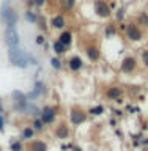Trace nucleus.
<instances>
[{
	"mask_svg": "<svg viewBox=\"0 0 148 151\" xmlns=\"http://www.w3.org/2000/svg\"><path fill=\"white\" fill-rule=\"evenodd\" d=\"M123 94L121 91V88H118V87H110V88H107V91H106V96L109 99H118Z\"/></svg>",
	"mask_w": 148,
	"mask_h": 151,
	"instance_id": "12",
	"label": "nucleus"
},
{
	"mask_svg": "<svg viewBox=\"0 0 148 151\" xmlns=\"http://www.w3.org/2000/svg\"><path fill=\"white\" fill-rule=\"evenodd\" d=\"M13 96H14V106H16L17 110H25L27 109V98L21 91H14Z\"/></svg>",
	"mask_w": 148,
	"mask_h": 151,
	"instance_id": "7",
	"label": "nucleus"
},
{
	"mask_svg": "<svg viewBox=\"0 0 148 151\" xmlns=\"http://www.w3.org/2000/svg\"><path fill=\"white\" fill-rule=\"evenodd\" d=\"M8 60L16 68H25L28 65V54L19 47H9L8 49Z\"/></svg>",
	"mask_w": 148,
	"mask_h": 151,
	"instance_id": "2",
	"label": "nucleus"
},
{
	"mask_svg": "<svg viewBox=\"0 0 148 151\" xmlns=\"http://www.w3.org/2000/svg\"><path fill=\"white\" fill-rule=\"evenodd\" d=\"M65 49L66 47L61 44L60 41H55V44H54V50H55V54L57 55H61V54H65Z\"/></svg>",
	"mask_w": 148,
	"mask_h": 151,
	"instance_id": "18",
	"label": "nucleus"
},
{
	"mask_svg": "<svg viewBox=\"0 0 148 151\" xmlns=\"http://www.w3.org/2000/svg\"><path fill=\"white\" fill-rule=\"evenodd\" d=\"M140 24H142V25H147V24H148V16H147V14H142V16H140Z\"/></svg>",
	"mask_w": 148,
	"mask_h": 151,
	"instance_id": "26",
	"label": "nucleus"
},
{
	"mask_svg": "<svg viewBox=\"0 0 148 151\" xmlns=\"http://www.w3.org/2000/svg\"><path fill=\"white\" fill-rule=\"evenodd\" d=\"M11 150L13 151H22V146H21V143L14 142V143H11Z\"/></svg>",
	"mask_w": 148,
	"mask_h": 151,
	"instance_id": "24",
	"label": "nucleus"
},
{
	"mask_svg": "<svg viewBox=\"0 0 148 151\" xmlns=\"http://www.w3.org/2000/svg\"><path fill=\"white\" fill-rule=\"evenodd\" d=\"M142 61H144L145 66H148V50H144V54H142Z\"/></svg>",
	"mask_w": 148,
	"mask_h": 151,
	"instance_id": "25",
	"label": "nucleus"
},
{
	"mask_svg": "<svg viewBox=\"0 0 148 151\" xmlns=\"http://www.w3.org/2000/svg\"><path fill=\"white\" fill-rule=\"evenodd\" d=\"M85 118H87V115L82 110H79V109H73L71 110V123L73 124H80V123L85 121Z\"/></svg>",
	"mask_w": 148,
	"mask_h": 151,
	"instance_id": "9",
	"label": "nucleus"
},
{
	"mask_svg": "<svg viewBox=\"0 0 148 151\" xmlns=\"http://www.w3.org/2000/svg\"><path fill=\"white\" fill-rule=\"evenodd\" d=\"M30 150L32 151H47V145L44 143V142H41V140H36V142H33V143L30 145Z\"/></svg>",
	"mask_w": 148,
	"mask_h": 151,
	"instance_id": "15",
	"label": "nucleus"
},
{
	"mask_svg": "<svg viewBox=\"0 0 148 151\" xmlns=\"http://www.w3.org/2000/svg\"><path fill=\"white\" fill-rule=\"evenodd\" d=\"M104 112V109L103 107H93V109H90V113H92V115H101V113Z\"/></svg>",
	"mask_w": 148,
	"mask_h": 151,
	"instance_id": "22",
	"label": "nucleus"
},
{
	"mask_svg": "<svg viewBox=\"0 0 148 151\" xmlns=\"http://www.w3.org/2000/svg\"><path fill=\"white\" fill-rule=\"evenodd\" d=\"M126 38L129 41H140L142 40V32L139 30V27L136 24H129L126 27Z\"/></svg>",
	"mask_w": 148,
	"mask_h": 151,
	"instance_id": "4",
	"label": "nucleus"
},
{
	"mask_svg": "<svg viewBox=\"0 0 148 151\" xmlns=\"http://www.w3.org/2000/svg\"><path fill=\"white\" fill-rule=\"evenodd\" d=\"M55 115H57V110H55V109L46 106V107L41 110V121L44 123V124H49V123H52V121L55 120Z\"/></svg>",
	"mask_w": 148,
	"mask_h": 151,
	"instance_id": "6",
	"label": "nucleus"
},
{
	"mask_svg": "<svg viewBox=\"0 0 148 151\" xmlns=\"http://www.w3.org/2000/svg\"><path fill=\"white\" fill-rule=\"evenodd\" d=\"M3 126H5V118H3L2 115H0V131L3 129Z\"/></svg>",
	"mask_w": 148,
	"mask_h": 151,
	"instance_id": "27",
	"label": "nucleus"
},
{
	"mask_svg": "<svg viewBox=\"0 0 148 151\" xmlns=\"http://www.w3.org/2000/svg\"><path fill=\"white\" fill-rule=\"evenodd\" d=\"M43 124H44V123H43L41 120H35V121H33V131H41L43 129Z\"/></svg>",
	"mask_w": 148,
	"mask_h": 151,
	"instance_id": "20",
	"label": "nucleus"
},
{
	"mask_svg": "<svg viewBox=\"0 0 148 151\" xmlns=\"http://www.w3.org/2000/svg\"><path fill=\"white\" fill-rule=\"evenodd\" d=\"M95 11L99 17H109L110 16V6L104 2V0H96L95 3Z\"/></svg>",
	"mask_w": 148,
	"mask_h": 151,
	"instance_id": "5",
	"label": "nucleus"
},
{
	"mask_svg": "<svg viewBox=\"0 0 148 151\" xmlns=\"http://www.w3.org/2000/svg\"><path fill=\"white\" fill-rule=\"evenodd\" d=\"M5 42L8 44V47H17L19 46L21 38H19L16 27H6V30H5Z\"/></svg>",
	"mask_w": 148,
	"mask_h": 151,
	"instance_id": "3",
	"label": "nucleus"
},
{
	"mask_svg": "<svg viewBox=\"0 0 148 151\" xmlns=\"http://www.w3.org/2000/svg\"><path fill=\"white\" fill-rule=\"evenodd\" d=\"M85 52H87V57L92 61H96V60H99V57H101V50H99L96 46H88L87 49H85Z\"/></svg>",
	"mask_w": 148,
	"mask_h": 151,
	"instance_id": "10",
	"label": "nucleus"
},
{
	"mask_svg": "<svg viewBox=\"0 0 148 151\" xmlns=\"http://www.w3.org/2000/svg\"><path fill=\"white\" fill-rule=\"evenodd\" d=\"M44 2L46 0H35V5L36 6H41V5H44Z\"/></svg>",
	"mask_w": 148,
	"mask_h": 151,
	"instance_id": "28",
	"label": "nucleus"
},
{
	"mask_svg": "<svg viewBox=\"0 0 148 151\" xmlns=\"http://www.w3.org/2000/svg\"><path fill=\"white\" fill-rule=\"evenodd\" d=\"M25 16H27V19L30 22H36V14H33V11H30V9H28V11H25Z\"/></svg>",
	"mask_w": 148,
	"mask_h": 151,
	"instance_id": "21",
	"label": "nucleus"
},
{
	"mask_svg": "<svg viewBox=\"0 0 148 151\" xmlns=\"http://www.w3.org/2000/svg\"><path fill=\"white\" fill-rule=\"evenodd\" d=\"M0 101H2V98H0Z\"/></svg>",
	"mask_w": 148,
	"mask_h": 151,
	"instance_id": "30",
	"label": "nucleus"
},
{
	"mask_svg": "<svg viewBox=\"0 0 148 151\" xmlns=\"http://www.w3.org/2000/svg\"><path fill=\"white\" fill-rule=\"evenodd\" d=\"M33 137V127H25L22 131V139H32Z\"/></svg>",
	"mask_w": 148,
	"mask_h": 151,
	"instance_id": "19",
	"label": "nucleus"
},
{
	"mask_svg": "<svg viewBox=\"0 0 148 151\" xmlns=\"http://www.w3.org/2000/svg\"><path fill=\"white\" fill-rule=\"evenodd\" d=\"M68 66H69L71 71H79L84 66V61L80 60L79 57H71L69 61H68Z\"/></svg>",
	"mask_w": 148,
	"mask_h": 151,
	"instance_id": "11",
	"label": "nucleus"
},
{
	"mask_svg": "<svg viewBox=\"0 0 148 151\" xmlns=\"http://www.w3.org/2000/svg\"><path fill=\"white\" fill-rule=\"evenodd\" d=\"M58 41H60L65 47L69 46L71 42H73V33H71V32H63V33L58 36Z\"/></svg>",
	"mask_w": 148,
	"mask_h": 151,
	"instance_id": "14",
	"label": "nucleus"
},
{
	"mask_svg": "<svg viewBox=\"0 0 148 151\" xmlns=\"http://www.w3.org/2000/svg\"><path fill=\"white\" fill-rule=\"evenodd\" d=\"M137 66V60L134 57H125V60H123L121 63V69L125 71V73H132V71L136 69Z\"/></svg>",
	"mask_w": 148,
	"mask_h": 151,
	"instance_id": "8",
	"label": "nucleus"
},
{
	"mask_svg": "<svg viewBox=\"0 0 148 151\" xmlns=\"http://www.w3.org/2000/svg\"><path fill=\"white\" fill-rule=\"evenodd\" d=\"M51 65H52V68H54V69H60L61 68V63H60L58 58H52L51 60Z\"/></svg>",
	"mask_w": 148,
	"mask_h": 151,
	"instance_id": "23",
	"label": "nucleus"
},
{
	"mask_svg": "<svg viewBox=\"0 0 148 151\" xmlns=\"http://www.w3.org/2000/svg\"><path fill=\"white\" fill-rule=\"evenodd\" d=\"M0 21H2L6 27H16L17 22V13L16 9L11 6V3L8 0H5L0 8Z\"/></svg>",
	"mask_w": 148,
	"mask_h": 151,
	"instance_id": "1",
	"label": "nucleus"
},
{
	"mask_svg": "<svg viewBox=\"0 0 148 151\" xmlns=\"http://www.w3.org/2000/svg\"><path fill=\"white\" fill-rule=\"evenodd\" d=\"M57 137H58V139H66V137H68V134H69V131H68V127H66L65 124H61V126H58L57 127Z\"/></svg>",
	"mask_w": 148,
	"mask_h": 151,
	"instance_id": "16",
	"label": "nucleus"
},
{
	"mask_svg": "<svg viewBox=\"0 0 148 151\" xmlns=\"http://www.w3.org/2000/svg\"><path fill=\"white\" fill-rule=\"evenodd\" d=\"M76 2V0H68V2H66V6H68V8H71V6H73V3Z\"/></svg>",
	"mask_w": 148,
	"mask_h": 151,
	"instance_id": "29",
	"label": "nucleus"
},
{
	"mask_svg": "<svg viewBox=\"0 0 148 151\" xmlns=\"http://www.w3.org/2000/svg\"><path fill=\"white\" fill-rule=\"evenodd\" d=\"M51 24H52V27H54V28H63L66 25V21H65V17L61 16V14H57V16L52 17Z\"/></svg>",
	"mask_w": 148,
	"mask_h": 151,
	"instance_id": "13",
	"label": "nucleus"
},
{
	"mask_svg": "<svg viewBox=\"0 0 148 151\" xmlns=\"http://www.w3.org/2000/svg\"><path fill=\"white\" fill-rule=\"evenodd\" d=\"M43 91H44V83H43V82H36V83H35V91H33V93L30 94V96H32V98L40 96V94H41Z\"/></svg>",
	"mask_w": 148,
	"mask_h": 151,
	"instance_id": "17",
	"label": "nucleus"
}]
</instances>
